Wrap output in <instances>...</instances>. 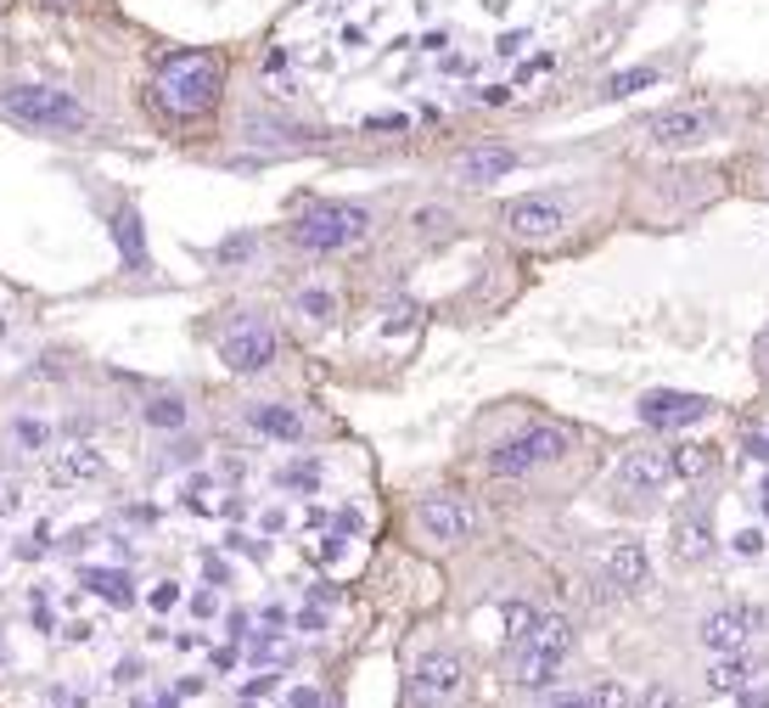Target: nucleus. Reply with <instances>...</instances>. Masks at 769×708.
Listing matches in <instances>:
<instances>
[{
    "label": "nucleus",
    "mask_w": 769,
    "mask_h": 708,
    "mask_svg": "<svg viewBox=\"0 0 769 708\" xmlns=\"http://www.w3.org/2000/svg\"><path fill=\"white\" fill-rule=\"evenodd\" d=\"M668 467H675V478H708L714 467H719V456H714V444H675L668 450Z\"/></svg>",
    "instance_id": "20"
},
{
    "label": "nucleus",
    "mask_w": 769,
    "mask_h": 708,
    "mask_svg": "<svg viewBox=\"0 0 769 708\" xmlns=\"http://www.w3.org/2000/svg\"><path fill=\"white\" fill-rule=\"evenodd\" d=\"M573 653V624L567 619H540L522 641H512V681L517 686H528V692H540V686H551V674L562 669V658Z\"/></svg>",
    "instance_id": "3"
},
{
    "label": "nucleus",
    "mask_w": 769,
    "mask_h": 708,
    "mask_svg": "<svg viewBox=\"0 0 769 708\" xmlns=\"http://www.w3.org/2000/svg\"><path fill=\"white\" fill-rule=\"evenodd\" d=\"M17 511H23V484L17 478H0V523L17 518Z\"/></svg>",
    "instance_id": "33"
},
{
    "label": "nucleus",
    "mask_w": 769,
    "mask_h": 708,
    "mask_svg": "<svg viewBox=\"0 0 769 708\" xmlns=\"http://www.w3.org/2000/svg\"><path fill=\"white\" fill-rule=\"evenodd\" d=\"M102 450H90V444H68V450H56V462H51V478L56 484H85V478H102Z\"/></svg>",
    "instance_id": "18"
},
{
    "label": "nucleus",
    "mask_w": 769,
    "mask_h": 708,
    "mask_svg": "<svg viewBox=\"0 0 769 708\" xmlns=\"http://www.w3.org/2000/svg\"><path fill=\"white\" fill-rule=\"evenodd\" d=\"M248 428H253V433H264V439H276V444H298V439L310 433L304 410H298V405H281V400L253 405V410H248Z\"/></svg>",
    "instance_id": "17"
},
{
    "label": "nucleus",
    "mask_w": 769,
    "mask_h": 708,
    "mask_svg": "<svg viewBox=\"0 0 769 708\" xmlns=\"http://www.w3.org/2000/svg\"><path fill=\"white\" fill-rule=\"evenodd\" d=\"M411 225H416V231H439V225H444V208H421V214H411Z\"/></svg>",
    "instance_id": "35"
},
{
    "label": "nucleus",
    "mask_w": 769,
    "mask_h": 708,
    "mask_svg": "<svg viewBox=\"0 0 769 708\" xmlns=\"http://www.w3.org/2000/svg\"><path fill=\"white\" fill-rule=\"evenodd\" d=\"M517 164H522V157H517L512 147L478 141V147H461V152H455V180H461V186H494V180H506Z\"/></svg>",
    "instance_id": "14"
},
{
    "label": "nucleus",
    "mask_w": 769,
    "mask_h": 708,
    "mask_svg": "<svg viewBox=\"0 0 769 708\" xmlns=\"http://www.w3.org/2000/svg\"><path fill=\"white\" fill-rule=\"evenodd\" d=\"M714 136H719V108H708V102H675L641 124V141L657 152H685V147H702Z\"/></svg>",
    "instance_id": "5"
},
{
    "label": "nucleus",
    "mask_w": 769,
    "mask_h": 708,
    "mask_svg": "<svg viewBox=\"0 0 769 708\" xmlns=\"http://www.w3.org/2000/svg\"><path fill=\"white\" fill-rule=\"evenodd\" d=\"M668 478H675V467H668V450H629V456L618 462L613 484L623 495H657Z\"/></svg>",
    "instance_id": "15"
},
{
    "label": "nucleus",
    "mask_w": 769,
    "mask_h": 708,
    "mask_svg": "<svg viewBox=\"0 0 769 708\" xmlns=\"http://www.w3.org/2000/svg\"><path fill=\"white\" fill-rule=\"evenodd\" d=\"M540 708H595V697H590V692H567V686H556V692L540 697Z\"/></svg>",
    "instance_id": "30"
},
{
    "label": "nucleus",
    "mask_w": 769,
    "mask_h": 708,
    "mask_svg": "<svg viewBox=\"0 0 769 708\" xmlns=\"http://www.w3.org/2000/svg\"><path fill=\"white\" fill-rule=\"evenodd\" d=\"M500 219H506V231L522 237V242H551L567 225V203L551 198V191H528V198H512Z\"/></svg>",
    "instance_id": "8"
},
{
    "label": "nucleus",
    "mask_w": 769,
    "mask_h": 708,
    "mask_svg": "<svg viewBox=\"0 0 769 708\" xmlns=\"http://www.w3.org/2000/svg\"><path fill=\"white\" fill-rule=\"evenodd\" d=\"M40 7H74V0H40Z\"/></svg>",
    "instance_id": "40"
},
{
    "label": "nucleus",
    "mask_w": 769,
    "mask_h": 708,
    "mask_svg": "<svg viewBox=\"0 0 769 708\" xmlns=\"http://www.w3.org/2000/svg\"><path fill=\"white\" fill-rule=\"evenodd\" d=\"M141 416H147V428H163V433H175V428L191 422V410L180 400H152V405H141Z\"/></svg>",
    "instance_id": "24"
},
{
    "label": "nucleus",
    "mask_w": 769,
    "mask_h": 708,
    "mask_svg": "<svg viewBox=\"0 0 769 708\" xmlns=\"http://www.w3.org/2000/svg\"><path fill=\"white\" fill-rule=\"evenodd\" d=\"M298 309H304L310 320H331V315H338V293H326V287H304V293H298Z\"/></svg>",
    "instance_id": "26"
},
{
    "label": "nucleus",
    "mask_w": 769,
    "mask_h": 708,
    "mask_svg": "<svg viewBox=\"0 0 769 708\" xmlns=\"http://www.w3.org/2000/svg\"><path fill=\"white\" fill-rule=\"evenodd\" d=\"M12 439L28 444V450H46V444H51V428L35 422V416H17V422H12Z\"/></svg>",
    "instance_id": "28"
},
{
    "label": "nucleus",
    "mask_w": 769,
    "mask_h": 708,
    "mask_svg": "<svg viewBox=\"0 0 769 708\" xmlns=\"http://www.w3.org/2000/svg\"><path fill=\"white\" fill-rule=\"evenodd\" d=\"M641 708H675V692H668V686H646L641 692Z\"/></svg>",
    "instance_id": "34"
},
{
    "label": "nucleus",
    "mask_w": 769,
    "mask_h": 708,
    "mask_svg": "<svg viewBox=\"0 0 769 708\" xmlns=\"http://www.w3.org/2000/svg\"><path fill=\"white\" fill-rule=\"evenodd\" d=\"M85 585H90L96 596H108L113 607H129V602H136V591H129V573H118V568H90Z\"/></svg>",
    "instance_id": "22"
},
{
    "label": "nucleus",
    "mask_w": 769,
    "mask_h": 708,
    "mask_svg": "<svg viewBox=\"0 0 769 708\" xmlns=\"http://www.w3.org/2000/svg\"><path fill=\"white\" fill-rule=\"evenodd\" d=\"M461 686H466V669H461V658L450 647L421 653L416 669H411V703L416 708H450L461 697Z\"/></svg>",
    "instance_id": "7"
},
{
    "label": "nucleus",
    "mask_w": 769,
    "mask_h": 708,
    "mask_svg": "<svg viewBox=\"0 0 769 708\" xmlns=\"http://www.w3.org/2000/svg\"><path fill=\"white\" fill-rule=\"evenodd\" d=\"M500 619H506V635H512V641H522L533 624H540V614H533L528 602H506V607H500Z\"/></svg>",
    "instance_id": "27"
},
{
    "label": "nucleus",
    "mask_w": 769,
    "mask_h": 708,
    "mask_svg": "<svg viewBox=\"0 0 769 708\" xmlns=\"http://www.w3.org/2000/svg\"><path fill=\"white\" fill-rule=\"evenodd\" d=\"M735 552H742V557H758V552H764V534H758V529L735 534Z\"/></svg>",
    "instance_id": "36"
},
{
    "label": "nucleus",
    "mask_w": 769,
    "mask_h": 708,
    "mask_svg": "<svg viewBox=\"0 0 769 708\" xmlns=\"http://www.w3.org/2000/svg\"><path fill=\"white\" fill-rule=\"evenodd\" d=\"M714 552V523L702 518V511H685V518L675 523V557L680 562H702Z\"/></svg>",
    "instance_id": "19"
},
{
    "label": "nucleus",
    "mask_w": 769,
    "mask_h": 708,
    "mask_svg": "<svg viewBox=\"0 0 769 708\" xmlns=\"http://www.w3.org/2000/svg\"><path fill=\"white\" fill-rule=\"evenodd\" d=\"M276 484H281V490H315V484H320V472H315V467H281V472H276Z\"/></svg>",
    "instance_id": "31"
},
{
    "label": "nucleus",
    "mask_w": 769,
    "mask_h": 708,
    "mask_svg": "<svg viewBox=\"0 0 769 708\" xmlns=\"http://www.w3.org/2000/svg\"><path fill=\"white\" fill-rule=\"evenodd\" d=\"M416 523L427 529V540H439V545H461V540H472L478 529V511L466 495H427L416 506Z\"/></svg>",
    "instance_id": "10"
},
{
    "label": "nucleus",
    "mask_w": 769,
    "mask_h": 708,
    "mask_svg": "<svg viewBox=\"0 0 769 708\" xmlns=\"http://www.w3.org/2000/svg\"><path fill=\"white\" fill-rule=\"evenodd\" d=\"M758 630H764V614L735 602V607H719V614L702 619V647L708 653H742Z\"/></svg>",
    "instance_id": "12"
},
{
    "label": "nucleus",
    "mask_w": 769,
    "mask_h": 708,
    "mask_svg": "<svg viewBox=\"0 0 769 708\" xmlns=\"http://www.w3.org/2000/svg\"><path fill=\"white\" fill-rule=\"evenodd\" d=\"M753 354H758V366H764V371H769V327H764V332H758V343H753Z\"/></svg>",
    "instance_id": "38"
},
{
    "label": "nucleus",
    "mask_w": 769,
    "mask_h": 708,
    "mask_svg": "<svg viewBox=\"0 0 769 708\" xmlns=\"http://www.w3.org/2000/svg\"><path fill=\"white\" fill-rule=\"evenodd\" d=\"M371 231V208L360 203H315L292 219V242L304 253H343Z\"/></svg>",
    "instance_id": "4"
},
{
    "label": "nucleus",
    "mask_w": 769,
    "mask_h": 708,
    "mask_svg": "<svg viewBox=\"0 0 769 708\" xmlns=\"http://www.w3.org/2000/svg\"><path fill=\"white\" fill-rule=\"evenodd\" d=\"M747 658H735V653H724L714 669H708V692H735V686H747Z\"/></svg>",
    "instance_id": "23"
},
{
    "label": "nucleus",
    "mask_w": 769,
    "mask_h": 708,
    "mask_svg": "<svg viewBox=\"0 0 769 708\" xmlns=\"http://www.w3.org/2000/svg\"><path fill=\"white\" fill-rule=\"evenodd\" d=\"M276 349H281L276 332L264 327V320H248V327H237L219 343V361H225V371H237V377H259V371H270Z\"/></svg>",
    "instance_id": "11"
},
{
    "label": "nucleus",
    "mask_w": 769,
    "mask_h": 708,
    "mask_svg": "<svg viewBox=\"0 0 769 708\" xmlns=\"http://www.w3.org/2000/svg\"><path fill=\"white\" fill-rule=\"evenodd\" d=\"M0 332H7V327H0Z\"/></svg>",
    "instance_id": "41"
},
{
    "label": "nucleus",
    "mask_w": 769,
    "mask_h": 708,
    "mask_svg": "<svg viewBox=\"0 0 769 708\" xmlns=\"http://www.w3.org/2000/svg\"><path fill=\"white\" fill-rule=\"evenodd\" d=\"M175 596H180L175 585H157V591H152V607H175Z\"/></svg>",
    "instance_id": "37"
},
{
    "label": "nucleus",
    "mask_w": 769,
    "mask_h": 708,
    "mask_svg": "<svg viewBox=\"0 0 769 708\" xmlns=\"http://www.w3.org/2000/svg\"><path fill=\"white\" fill-rule=\"evenodd\" d=\"M242 147L248 152H281V157H292V152H315L320 136L304 130V124H292V118L253 113V118H242Z\"/></svg>",
    "instance_id": "9"
},
{
    "label": "nucleus",
    "mask_w": 769,
    "mask_h": 708,
    "mask_svg": "<svg viewBox=\"0 0 769 708\" xmlns=\"http://www.w3.org/2000/svg\"><path fill=\"white\" fill-rule=\"evenodd\" d=\"M264 74H270V85H281V96H292V68H287V51L281 46L264 56Z\"/></svg>",
    "instance_id": "32"
},
{
    "label": "nucleus",
    "mask_w": 769,
    "mask_h": 708,
    "mask_svg": "<svg viewBox=\"0 0 769 708\" xmlns=\"http://www.w3.org/2000/svg\"><path fill=\"white\" fill-rule=\"evenodd\" d=\"M292 708H315V692H292Z\"/></svg>",
    "instance_id": "39"
},
{
    "label": "nucleus",
    "mask_w": 769,
    "mask_h": 708,
    "mask_svg": "<svg viewBox=\"0 0 769 708\" xmlns=\"http://www.w3.org/2000/svg\"><path fill=\"white\" fill-rule=\"evenodd\" d=\"M646 85H657V68H623V74H613L607 85H601V96H634V90H646Z\"/></svg>",
    "instance_id": "25"
},
{
    "label": "nucleus",
    "mask_w": 769,
    "mask_h": 708,
    "mask_svg": "<svg viewBox=\"0 0 769 708\" xmlns=\"http://www.w3.org/2000/svg\"><path fill=\"white\" fill-rule=\"evenodd\" d=\"M652 579V557L641 540H613L607 545V585L613 591H646Z\"/></svg>",
    "instance_id": "16"
},
{
    "label": "nucleus",
    "mask_w": 769,
    "mask_h": 708,
    "mask_svg": "<svg viewBox=\"0 0 769 708\" xmlns=\"http://www.w3.org/2000/svg\"><path fill=\"white\" fill-rule=\"evenodd\" d=\"M0 113L40 136H96V113L74 90H56V85H28V79L0 85Z\"/></svg>",
    "instance_id": "2"
},
{
    "label": "nucleus",
    "mask_w": 769,
    "mask_h": 708,
    "mask_svg": "<svg viewBox=\"0 0 769 708\" xmlns=\"http://www.w3.org/2000/svg\"><path fill=\"white\" fill-rule=\"evenodd\" d=\"M225 96V62L214 51H175L152 74V108L175 124H197L219 108Z\"/></svg>",
    "instance_id": "1"
},
{
    "label": "nucleus",
    "mask_w": 769,
    "mask_h": 708,
    "mask_svg": "<svg viewBox=\"0 0 769 708\" xmlns=\"http://www.w3.org/2000/svg\"><path fill=\"white\" fill-rule=\"evenodd\" d=\"M113 237H118L124 265L141 270V265H147V242H141V219H136V208H118V214H113Z\"/></svg>",
    "instance_id": "21"
},
{
    "label": "nucleus",
    "mask_w": 769,
    "mask_h": 708,
    "mask_svg": "<svg viewBox=\"0 0 769 708\" xmlns=\"http://www.w3.org/2000/svg\"><path fill=\"white\" fill-rule=\"evenodd\" d=\"M595 708H634V697H629V686H618V681H601L595 692Z\"/></svg>",
    "instance_id": "29"
},
{
    "label": "nucleus",
    "mask_w": 769,
    "mask_h": 708,
    "mask_svg": "<svg viewBox=\"0 0 769 708\" xmlns=\"http://www.w3.org/2000/svg\"><path fill=\"white\" fill-rule=\"evenodd\" d=\"M708 410H714V400H702V394H675V389H657V394H646L641 405H634V416H641L646 428H663V433L691 428V422H702Z\"/></svg>",
    "instance_id": "13"
},
{
    "label": "nucleus",
    "mask_w": 769,
    "mask_h": 708,
    "mask_svg": "<svg viewBox=\"0 0 769 708\" xmlns=\"http://www.w3.org/2000/svg\"><path fill=\"white\" fill-rule=\"evenodd\" d=\"M567 456V433L562 428H528L517 439H506L500 450H489V472L500 478H528V472H540L551 462Z\"/></svg>",
    "instance_id": "6"
}]
</instances>
